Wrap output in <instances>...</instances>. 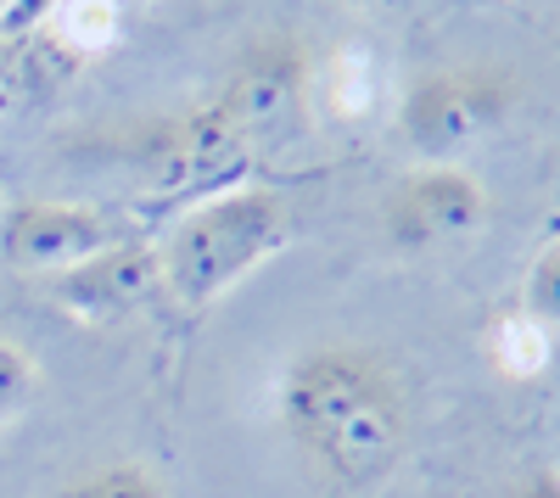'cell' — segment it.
<instances>
[{
  "mask_svg": "<svg viewBox=\"0 0 560 498\" xmlns=\"http://www.w3.org/2000/svg\"><path fill=\"white\" fill-rule=\"evenodd\" d=\"M314 102V51L298 34H264L247 51L230 62V79L213 96V107L230 118V129L253 146V157L264 146L292 141L308 118Z\"/></svg>",
  "mask_w": 560,
  "mask_h": 498,
  "instance_id": "5b68a950",
  "label": "cell"
},
{
  "mask_svg": "<svg viewBox=\"0 0 560 498\" xmlns=\"http://www.w3.org/2000/svg\"><path fill=\"white\" fill-rule=\"evenodd\" d=\"M45 28H51L68 51L84 62V57H102V51H113V45H118L124 7H118V0H62L57 17L45 23Z\"/></svg>",
  "mask_w": 560,
  "mask_h": 498,
  "instance_id": "30bf717a",
  "label": "cell"
},
{
  "mask_svg": "<svg viewBox=\"0 0 560 498\" xmlns=\"http://www.w3.org/2000/svg\"><path fill=\"white\" fill-rule=\"evenodd\" d=\"M348 7H364V0H348Z\"/></svg>",
  "mask_w": 560,
  "mask_h": 498,
  "instance_id": "d6986e66",
  "label": "cell"
},
{
  "mask_svg": "<svg viewBox=\"0 0 560 498\" xmlns=\"http://www.w3.org/2000/svg\"><path fill=\"white\" fill-rule=\"evenodd\" d=\"M7 73H12V39L0 34V84H7Z\"/></svg>",
  "mask_w": 560,
  "mask_h": 498,
  "instance_id": "e0dca14e",
  "label": "cell"
},
{
  "mask_svg": "<svg viewBox=\"0 0 560 498\" xmlns=\"http://www.w3.org/2000/svg\"><path fill=\"white\" fill-rule=\"evenodd\" d=\"M549 325H538L533 313H504V320L493 325V365L510 376V381H533L549 370Z\"/></svg>",
  "mask_w": 560,
  "mask_h": 498,
  "instance_id": "8fae6325",
  "label": "cell"
},
{
  "mask_svg": "<svg viewBox=\"0 0 560 498\" xmlns=\"http://www.w3.org/2000/svg\"><path fill=\"white\" fill-rule=\"evenodd\" d=\"M34 392H39V365H34V353L18 347L12 336H0V426H12V420L28 410Z\"/></svg>",
  "mask_w": 560,
  "mask_h": 498,
  "instance_id": "4fadbf2b",
  "label": "cell"
},
{
  "mask_svg": "<svg viewBox=\"0 0 560 498\" xmlns=\"http://www.w3.org/2000/svg\"><path fill=\"white\" fill-rule=\"evenodd\" d=\"M39 292L51 308H62L73 325H113L124 313L147 308L163 292L158 275V247L152 241H118L96 258H84L73 269H57V275H39Z\"/></svg>",
  "mask_w": 560,
  "mask_h": 498,
  "instance_id": "ba28073f",
  "label": "cell"
},
{
  "mask_svg": "<svg viewBox=\"0 0 560 498\" xmlns=\"http://www.w3.org/2000/svg\"><path fill=\"white\" fill-rule=\"evenodd\" d=\"M510 498H560V476L555 471H544V476H527L516 493H510Z\"/></svg>",
  "mask_w": 560,
  "mask_h": 498,
  "instance_id": "2e32d148",
  "label": "cell"
},
{
  "mask_svg": "<svg viewBox=\"0 0 560 498\" xmlns=\"http://www.w3.org/2000/svg\"><path fill=\"white\" fill-rule=\"evenodd\" d=\"M129 163L152 186V197H197L202 202V197L242 186L253 146L230 129V118L213 102H202L191 112L140 123L129 141Z\"/></svg>",
  "mask_w": 560,
  "mask_h": 498,
  "instance_id": "277c9868",
  "label": "cell"
},
{
  "mask_svg": "<svg viewBox=\"0 0 560 498\" xmlns=\"http://www.w3.org/2000/svg\"><path fill=\"white\" fill-rule=\"evenodd\" d=\"M57 7H62V0H12V12L0 17V34L18 45V39H28V34H39L45 23H51Z\"/></svg>",
  "mask_w": 560,
  "mask_h": 498,
  "instance_id": "9a60e30c",
  "label": "cell"
},
{
  "mask_svg": "<svg viewBox=\"0 0 560 498\" xmlns=\"http://www.w3.org/2000/svg\"><path fill=\"white\" fill-rule=\"evenodd\" d=\"M275 420L319 482L364 493L387 482L409 454L415 403L387 353L359 342H319L280 370Z\"/></svg>",
  "mask_w": 560,
  "mask_h": 498,
  "instance_id": "6da1fadb",
  "label": "cell"
},
{
  "mask_svg": "<svg viewBox=\"0 0 560 498\" xmlns=\"http://www.w3.org/2000/svg\"><path fill=\"white\" fill-rule=\"evenodd\" d=\"M493 213L488 186L465 163H415L382 202V224L398 247H438L477 236Z\"/></svg>",
  "mask_w": 560,
  "mask_h": 498,
  "instance_id": "52a82bcc",
  "label": "cell"
},
{
  "mask_svg": "<svg viewBox=\"0 0 560 498\" xmlns=\"http://www.w3.org/2000/svg\"><path fill=\"white\" fill-rule=\"evenodd\" d=\"M510 112H516V79L504 68L454 62L409 79L398 102V129L420 163H459L488 134H499Z\"/></svg>",
  "mask_w": 560,
  "mask_h": 498,
  "instance_id": "3957f363",
  "label": "cell"
},
{
  "mask_svg": "<svg viewBox=\"0 0 560 498\" xmlns=\"http://www.w3.org/2000/svg\"><path fill=\"white\" fill-rule=\"evenodd\" d=\"M118 7H124V0H118Z\"/></svg>",
  "mask_w": 560,
  "mask_h": 498,
  "instance_id": "ffe728a7",
  "label": "cell"
},
{
  "mask_svg": "<svg viewBox=\"0 0 560 498\" xmlns=\"http://www.w3.org/2000/svg\"><path fill=\"white\" fill-rule=\"evenodd\" d=\"M522 313H533L538 325L560 331V241H549V247L527 263V281H522Z\"/></svg>",
  "mask_w": 560,
  "mask_h": 498,
  "instance_id": "5bb4252c",
  "label": "cell"
},
{
  "mask_svg": "<svg viewBox=\"0 0 560 498\" xmlns=\"http://www.w3.org/2000/svg\"><path fill=\"white\" fill-rule=\"evenodd\" d=\"M7 12H12V0H0V17H7Z\"/></svg>",
  "mask_w": 560,
  "mask_h": 498,
  "instance_id": "ac0fdd59",
  "label": "cell"
},
{
  "mask_svg": "<svg viewBox=\"0 0 560 498\" xmlns=\"http://www.w3.org/2000/svg\"><path fill=\"white\" fill-rule=\"evenodd\" d=\"M292 241V202L275 186H230L219 197H202L185 208L158 247L163 292L185 308L202 313L219 297H230L258 263H269Z\"/></svg>",
  "mask_w": 560,
  "mask_h": 498,
  "instance_id": "7a4b0ae2",
  "label": "cell"
},
{
  "mask_svg": "<svg viewBox=\"0 0 560 498\" xmlns=\"http://www.w3.org/2000/svg\"><path fill=\"white\" fill-rule=\"evenodd\" d=\"M57 498H168V487L147 460H107L73 476L68 487H57Z\"/></svg>",
  "mask_w": 560,
  "mask_h": 498,
  "instance_id": "7c38bea8",
  "label": "cell"
},
{
  "mask_svg": "<svg viewBox=\"0 0 560 498\" xmlns=\"http://www.w3.org/2000/svg\"><path fill=\"white\" fill-rule=\"evenodd\" d=\"M129 241V230L96 202H68V197H34L0 208V252L12 269L28 275H57L107 247Z\"/></svg>",
  "mask_w": 560,
  "mask_h": 498,
  "instance_id": "8992f818",
  "label": "cell"
},
{
  "mask_svg": "<svg viewBox=\"0 0 560 498\" xmlns=\"http://www.w3.org/2000/svg\"><path fill=\"white\" fill-rule=\"evenodd\" d=\"M314 96L337 123H370L382 107V62L370 45L348 39L325 62H314Z\"/></svg>",
  "mask_w": 560,
  "mask_h": 498,
  "instance_id": "9c48e42d",
  "label": "cell"
}]
</instances>
